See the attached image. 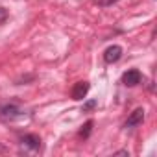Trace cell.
<instances>
[{"label":"cell","mask_w":157,"mask_h":157,"mask_svg":"<svg viewBox=\"0 0 157 157\" xmlns=\"http://www.w3.org/2000/svg\"><path fill=\"white\" fill-rule=\"evenodd\" d=\"M24 117H26V111L22 107H19L17 104L0 105V118H4V120H21Z\"/></svg>","instance_id":"6da1fadb"},{"label":"cell","mask_w":157,"mask_h":157,"mask_svg":"<svg viewBox=\"0 0 157 157\" xmlns=\"http://www.w3.org/2000/svg\"><path fill=\"white\" fill-rule=\"evenodd\" d=\"M142 82V74H140V70H137V68H129V70H126L124 74H122V83L126 85V87H135V85H139Z\"/></svg>","instance_id":"7a4b0ae2"},{"label":"cell","mask_w":157,"mask_h":157,"mask_svg":"<svg viewBox=\"0 0 157 157\" xmlns=\"http://www.w3.org/2000/svg\"><path fill=\"white\" fill-rule=\"evenodd\" d=\"M120 57H122V46H118V44H113V46L105 48V52H104V61L109 65L117 63Z\"/></svg>","instance_id":"3957f363"},{"label":"cell","mask_w":157,"mask_h":157,"mask_svg":"<svg viewBox=\"0 0 157 157\" xmlns=\"http://www.w3.org/2000/svg\"><path fill=\"white\" fill-rule=\"evenodd\" d=\"M142 120H144V109L142 107H137L129 117H128V120H126V124H124V128L126 129H129V128H135V126H139V124H142Z\"/></svg>","instance_id":"277c9868"},{"label":"cell","mask_w":157,"mask_h":157,"mask_svg":"<svg viewBox=\"0 0 157 157\" xmlns=\"http://www.w3.org/2000/svg\"><path fill=\"white\" fill-rule=\"evenodd\" d=\"M89 83L87 82H78L74 87H72V98L74 100H83L85 96H87V93H89Z\"/></svg>","instance_id":"5b68a950"},{"label":"cell","mask_w":157,"mask_h":157,"mask_svg":"<svg viewBox=\"0 0 157 157\" xmlns=\"http://www.w3.org/2000/svg\"><path fill=\"white\" fill-rule=\"evenodd\" d=\"M21 142H22L26 148L33 150V151L41 148V139H39V135H33V133H30V135H24V137L21 139Z\"/></svg>","instance_id":"8992f818"},{"label":"cell","mask_w":157,"mask_h":157,"mask_svg":"<svg viewBox=\"0 0 157 157\" xmlns=\"http://www.w3.org/2000/svg\"><path fill=\"white\" fill-rule=\"evenodd\" d=\"M91 131H93V120H87V122H85V126H83V128H82V131H80V137L87 139V137L91 135Z\"/></svg>","instance_id":"52a82bcc"},{"label":"cell","mask_w":157,"mask_h":157,"mask_svg":"<svg viewBox=\"0 0 157 157\" xmlns=\"http://www.w3.org/2000/svg\"><path fill=\"white\" fill-rule=\"evenodd\" d=\"M117 2H118V0H94V4L100 6V8H107V6H113Z\"/></svg>","instance_id":"ba28073f"},{"label":"cell","mask_w":157,"mask_h":157,"mask_svg":"<svg viewBox=\"0 0 157 157\" xmlns=\"http://www.w3.org/2000/svg\"><path fill=\"white\" fill-rule=\"evenodd\" d=\"M6 21H8V10L0 6V24H4Z\"/></svg>","instance_id":"9c48e42d"},{"label":"cell","mask_w":157,"mask_h":157,"mask_svg":"<svg viewBox=\"0 0 157 157\" xmlns=\"http://www.w3.org/2000/svg\"><path fill=\"white\" fill-rule=\"evenodd\" d=\"M96 105H98V102H96V100H89V102L83 105V111H91V109H94Z\"/></svg>","instance_id":"30bf717a"},{"label":"cell","mask_w":157,"mask_h":157,"mask_svg":"<svg viewBox=\"0 0 157 157\" xmlns=\"http://www.w3.org/2000/svg\"><path fill=\"white\" fill-rule=\"evenodd\" d=\"M115 155H129V151H126V150H120V151H117Z\"/></svg>","instance_id":"8fae6325"},{"label":"cell","mask_w":157,"mask_h":157,"mask_svg":"<svg viewBox=\"0 0 157 157\" xmlns=\"http://www.w3.org/2000/svg\"><path fill=\"white\" fill-rule=\"evenodd\" d=\"M2 153H8V148H6V146H2V144H0V155H2Z\"/></svg>","instance_id":"7c38bea8"}]
</instances>
